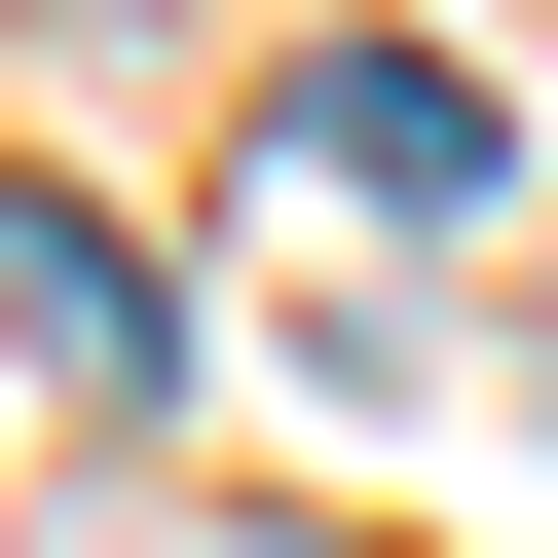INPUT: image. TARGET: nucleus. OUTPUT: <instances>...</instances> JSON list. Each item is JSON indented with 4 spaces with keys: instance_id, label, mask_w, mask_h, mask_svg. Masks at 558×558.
Returning <instances> with one entry per match:
<instances>
[{
    "instance_id": "obj_1",
    "label": "nucleus",
    "mask_w": 558,
    "mask_h": 558,
    "mask_svg": "<svg viewBox=\"0 0 558 558\" xmlns=\"http://www.w3.org/2000/svg\"><path fill=\"white\" fill-rule=\"evenodd\" d=\"M484 149H521V112H484L447 38H299V75H260V186H336V223H484Z\"/></svg>"
},
{
    "instance_id": "obj_2",
    "label": "nucleus",
    "mask_w": 558,
    "mask_h": 558,
    "mask_svg": "<svg viewBox=\"0 0 558 558\" xmlns=\"http://www.w3.org/2000/svg\"><path fill=\"white\" fill-rule=\"evenodd\" d=\"M0 336H38L75 410H149V373H186V299H149V260H112L75 186H0Z\"/></svg>"
}]
</instances>
